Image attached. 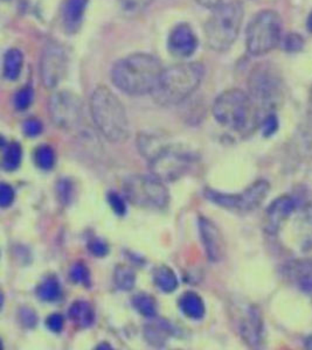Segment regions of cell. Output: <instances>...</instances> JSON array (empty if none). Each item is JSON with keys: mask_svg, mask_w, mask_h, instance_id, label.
Wrapping results in <instances>:
<instances>
[{"mask_svg": "<svg viewBox=\"0 0 312 350\" xmlns=\"http://www.w3.org/2000/svg\"><path fill=\"white\" fill-rule=\"evenodd\" d=\"M34 161L38 167L44 171H49L55 165V152L49 145H41L36 148Z\"/></svg>", "mask_w": 312, "mask_h": 350, "instance_id": "83f0119b", "label": "cell"}, {"mask_svg": "<svg viewBox=\"0 0 312 350\" xmlns=\"http://www.w3.org/2000/svg\"><path fill=\"white\" fill-rule=\"evenodd\" d=\"M24 66V54L18 48L8 49L3 62V74L8 81H16L21 76Z\"/></svg>", "mask_w": 312, "mask_h": 350, "instance_id": "44dd1931", "label": "cell"}, {"mask_svg": "<svg viewBox=\"0 0 312 350\" xmlns=\"http://www.w3.org/2000/svg\"><path fill=\"white\" fill-rule=\"evenodd\" d=\"M89 111L97 130L110 143H125L130 135L128 113L122 100L107 85H99L89 100Z\"/></svg>", "mask_w": 312, "mask_h": 350, "instance_id": "3957f363", "label": "cell"}, {"mask_svg": "<svg viewBox=\"0 0 312 350\" xmlns=\"http://www.w3.org/2000/svg\"><path fill=\"white\" fill-rule=\"evenodd\" d=\"M123 194L133 206L150 211H161L170 202L168 188L155 175L129 176L123 181Z\"/></svg>", "mask_w": 312, "mask_h": 350, "instance_id": "9c48e42d", "label": "cell"}, {"mask_svg": "<svg viewBox=\"0 0 312 350\" xmlns=\"http://www.w3.org/2000/svg\"><path fill=\"white\" fill-rule=\"evenodd\" d=\"M88 250L92 256L97 258H103L109 254L108 243L104 242L102 239H92L88 242Z\"/></svg>", "mask_w": 312, "mask_h": 350, "instance_id": "d6a6232c", "label": "cell"}, {"mask_svg": "<svg viewBox=\"0 0 312 350\" xmlns=\"http://www.w3.org/2000/svg\"><path fill=\"white\" fill-rule=\"evenodd\" d=\"M49 116L53 124L66 131L79 128L83 120V104L72 92H57L49 98Z\"/></svg>", "mask_w": 312, "mask_h": 350, "instance_id": "8fae6325", "label": "cell"}, {"mask_svg": "<svg viewBox=\"0 0 312 350\" xmlns=\"http://www.w3.org/2000/svg\"><path fill=\"white\" fill-rule=\"evenodd\" d=\"M153 278L155 285L164 293H172L178 287V278L174 271L166 265L155 267Z\"/></svg>", "mask_w": 312, "mask_h": 350, "instance_id": "7402d4cb", "label": "cell"}, {"mask_svg": "<svg viewBox=\"0 0 312 350\" xmlns=\"http://www.w3.org/2000/svg\"><path fill=\"white\" fill-rule=\"evenodd\" d=\"M69 319L81 328H88L95 321V312L88 301L77 300L69 308Z\"/></svg>", "mask_w": 312, "mask_h": 350, "instance_id": "ffe728a7", "label": "cell"}, {"mask_svg": "<svg viewBox=\"0 0 312 350\" xmlns=\"http://www.w3.org/2000/svg\"><path fill=\"white\" fill-rule=\"evenodd\" d=\"M204 66L198 62L174 64L161 72L153 95L160 105H176L187 100L204 79Z\"/></svg>", "mask_w": 312, "mask_h": 350, "instance_id": "277c9868", "label": "cell"}, {"mask_svg": "<svg viewBox=\"0 0 312 350\" xmlns=\"http://www.w3.org/2000/svg\"><path fill=\"white\" fill-rule=\"evenodd\" d=\"M19 315H21V323H24L25 326L29 327V328H33V327L36 326L38 318H36V312L32 308H29V307L28 308L27 307L23 308Z\"/></svg>", "mask_w": 312, "mask_h": 350, "instance_id": "ab89813d", "label": "cell"}, {"mask_svg": "<svg viewBox=\"0 0 312 350\" xmlns=\"http://www.w3.org/2000/svg\"><path fill=\"white\" fill-rule=\"evenodd\" d=\"M298 202L290 196H282L277 198L269 206L264 217V229L269 234L275 235L280 230L281 226L296 211Z\"/></svg>", "mask_w": 312, "mask_h": 350, "instance_id": "9a60e30c", "label": "cell"}, {"mask_svg": "<svg viewBox=\"0 0 312 350\" xmlns=\"http://www.w3.org/2000/svg\"><path fill=\"white\" fill-rule=\"evenodd\" d=\"M285 273L289 280L304 293H312V260L297 259L290 262Z\"/></svg>", "mask_w": 312, "mask_h": 350, "instance_id": "e0dca14e", "label": "cell"}, {"mask_svg": "<svg viewBox=\"0 0 312 350\" xmlns=\"http://www.w3.org/2000/svg\"><path fill=\"white\" fill-rule=\"evenodd\" d=\"M114 282L122 291H130L136 285V273L131 267L120 264L114 272Z\"/></svg>", "mask_w": 312, "mask_h": 350, "instance_id": "4316f807", "label": "cell"}, {"mask_svg": "<svg viewBox=\"0 0 312 350\" xmlns=\"http://www.w3.org/2000/svg\"><path fill=\"white\" fill-rule=\"evenodd\" d=\"M132 305L136 308L137 312L145 318H155L157 314L156 299L148 293H138L132 299Z\"/></svg>", "mask_w": 312, "mask_h": 350, "instance_id": "484cf974", "label": "cell"}, {"mask_svg": "<svg viewBox=\"0 0 312 350\" xmlns=\"http://www.w3.org/2000/svg\"><path fill=\"white\" fill-rule=\"evenodd\" d=\"M199 232L207 258L212 262H219L224 254V241L219 228L211 219L199 217Z\"/></svg>", "mask_w": 312, "mask_h": 350, "instance_id": "2e32d148", "label": "cell"}, {"mask_svg": "<svg viewBox=\"0 0 312 350\" xmlns=\"http://www.w3.org/2000/svg\"><path fill=\"white\" fill-rule=\"evenodd\" d=\"M270 191V185L265 180H257L244 191L231 194L214 189H206L205 196L211 202L227 211L235 213H249L260 207Z\"/></svg>", "mask_w": 312, "mask_h": 350, "instance_id": "30bf717a", "label": "cell"}, {"mask_svg": "<svg viewBox=\"0 0 312 350\" xmlns=\"http://www.w3.org/2000/svg\"><path fill=\"white\" fill-rule=\"evenodd\" d=\"M305 347L308 348V349H312V335L309 336L308 340H307V342H305Z\"/></svg>", "mask_w": 312, "mask_h": 350, "instance_id": "60d3db41", "label": "cell"}, {"mask_svg": "<svg viewBox=\"0 0 312 350\" xmlns=\"http://www.w3.org/2000/svg\"><path fill=\"white\" fill-rule=\"evenodd\" d=\"M237 329L241 338L250 348L261 346L263 340V319L259 307L246 304L239 307Z\"/></svg>", "mask_w": 312, "mask_h": 350, "instance_id": "4fadbf2b", "label": "cell"}, {"mask_svg": "<svg viewBox=\"0 0 312 350\" xmlns=\"http://www.w3.org/2000/svg\"><path fill=\"white\" fill-rule=\"evenodd\" d=\"M198 38L188 24L177 25L168 34V49L174 57L187 59L196 53Z\"/></svg>", "mask_w": 312, "mask_h": 350, "instance_id": "5bb4252c", "label": "cell"}, {"mask_svg": "<svg viewBox=\"0 0 312 350\" xmlns=\"http://www.w3.org/2000/svg\"><path fill=\"white\" fill-rule=\"evenodd\" d=\"M33 98H34V92H33L32 88H21V90H18L14 96V107L16 110H26L31 107Z\"/></svg>", "mask_w": 312, "mask_h": 350, "instance_id": "f546056e", "label": "cell"}, {"mask_svg": "<svg viewBox=\"0 0 312 350\" xmlns=\"http://www.w3.org/2000/svg\"><path fill=\"white\" fill-rule=\"evenodd\" d=\"M311 100H312V89H311Z\"/></svg>", "mask_w": 312, "mask_h": 350, "instance_id": "7bdbcfd3", "label": "cell"}, {"mask_svg": "<svg viewBox=\"0 0 312 350\" xmlns=\"http://www.w3.org/2000/svg\"><path fill=\"white\" fill-rule=\"evenodd\" d=\"M61 293L62 290L60 283L57 282V279L52 277L44 279L39 284V286L36 287V295L44 303H53L59 300Z\"/></svg>", "mask_w": 312, "mask_h": 350, "instance_id": "cb8c5ba5", "label": "cell"}, {"mask_svg": "<svg viewBox=\"0 0 312 350\" xmlns=\"http://www.w3.org/2000/svg\"><path fill=\"white\" fill-rule=\"evenodd\" d=\"M14 201V191L8 183H1L0 186V204L1 207H10Z\"/></svg>", "mask_w": 312, "mask_h": 350, "instance_id": "74e56055", "label": "cell"}, {"mask_svg": "<svg viewBox=\"0 0 312 350\" xmlns=\"http://www.w3.org/2000/svg\"><path fill=\"white\" fill-rule=\"evenodd\" d=\"M46 326L53 333H60L64 329V317L61 314H56V313L49 315V318L46 319Z\"/></svg>", "mask_w": 312, "mask_h": 350, "instance_id": "f35d334b", "label": "cell"}, {"mask_svg": "<svg viewBox=\"0 0 312 350\" xmlns=\"http://www.w3.org/2000/svg\"><path fill=\"white\" fill-rule=\"evenodd\" d=\"M261 125H262V131L265 137L274 135L278 129V120H277L276 116L274 113H269V115L264 116L262 120H261Z\"/></svg>", "mask_w": 312, "mask_h": 350, "instance_id": "8d00e7d4", "label": "cell"}, {"mask_svg": "<svg viewBox=\"0 0 312 350\" xmlns=\"http://www.w3.org/2000/svg\"><path fill=\"white\" fill-rule=\"evenodd\" d=\"M88 0H67L62 10V26L64 32L74 34L83 23Z\"/></svg>", "mask_w": 312, "mask_h": 350, "instance_id": "ac0fdd59", "label": "cell"}, {"mask_svg": "<svg viewBox=\"0 0 312 350\" xmlns=\"http://www.w3.org/2000/svg\"><path fill=\"white\" fill-rule=\"evenodd\" d=\"M69 278L74 284H79L82 286L89 287L92 284L90 272L88 267L84 265L83 262H77L73 264L69 269Z\"/></svg>", "mask_w": 312, "mask_h": 350, "instance_id": "f1b7e54d", "label": "cell"}, {"mask_svg": "<svg viewBox=\"0 0 312 350\" xmlns=\"http://www.w3.org/2000/svg\"><path fill=\"white\" fill-rule=\"evenodd\" d=\"M108 202L112 211H115L117 215H125V211H127V206H125V198H122L120 194H118L116 191L109 193Z\"/></svg>", "mask_w": 312, "mask_h": 350, "instance_id": "836d02e7", "label": "cell"}, {"mask_svg": "<svg viewBox=\"0 0 312 350\" xmlns=\"http://www.w3.org/2000/svg\"><path fill=\"white\" fill-rule=\"evenodd\" d=\"M140 154L161 181H174L192 171L198 161L196 153L181 144L165 142L156 135H142L137 139Z\"/></svg>", "mask_w": 312, "mask_h": 350, "instance_id": "6da1fadb", "label": "cell"}, {"mask_svg": "<svg viewBox=\"0 0 312 350\" xmlns=\"http://www.w3.org/2000/svg\"><path fill=\"white\" fill-rule=\"evenodd\" d=\"M170 334L171 328L165 321H157L145 328V338L153 347L164 346Z\"/></svg>", "mask_w": 312, "mask_h": 350, "instance_id": "603a6c76", "label": "cell"}, {"mask_svg": "<svg viewBox=\"0 0 312 350\" xmlns=\"http://www.w3.org/2000/svg\"><path fill=\"white\" fill-rule=\"evenodd\" d=\"M216 122L231 131H252L260 122V113L250 96L240 89H229L222 92L213 105Z\"/></svg>", "mask_w": 312, "mask_h": 350, "instance_id": "5b68a950", "label": "cell"}, {"mask_svg": "<svg viewBox=\"0 0 312 350\" xmlns=\"http://www.w3.org/2000/svg\"><path fill=\"white\" fill-rule=\"evenodd\" d=\"M282 19L272 10L254 16L246 31V47L252 56L265 55L282 42Z\"/></svg>", "mask_w": 312, "mask_h": 350, "instance_id": "ba28073f", "label": "cell"}, {"mask_svg": "<svg viewBox=\"0 0 312 350\" xmlns=\"http://www.w3.org/2000/svg\"><path fill=\"white\" fill-rule=\"evenodd\" d=\"M3 167L6 171H14L21 166V158H23V150L21 144L12 142L8 145L3 144Z\"/></svg>", "mask_w": 312, "mask_h": 350, "instance_id": "d4e9b609", "label": "cell"}, {"mask_svg": "<svg viewBox=\"0 0 312 350\" xmlns=\"http://www.w3.org/2000/svg\"><path fill=\"white\" fill-rule=\"evenodd\" d=\"M179 308L186 318L201 320L206 313V306L200 295L196 292H186L179 299Z\"/></svg>", "mask_w": 312, "mask_h": 350, "instance_id": "d6986e66", "label": "cell"}, {"mask_svg": "<svg viewBox=\"0 0 312 350\" xmlns=\"http://www.w3.org/2000/svg\"><path fill=\"white\" fill-rule=\"evenodd\" d=\"M282 46L287 52H300L304 47V40H303L302 36H298L296 33H290L282 39Z\"/></svg>", "mask_w": 312, "mask_h": 350, "instance_id": "4dcf8cb0", "label": "cell"}, {"mask_svg": "<svg viewBox=\"0 0 312 350\" xmlns=\"http://www.w3.org/2000/svg\"><path fill=\"white\" fill-rule=\"evenodd\" d=\"M120 8H123L127 12H140L148 5H151L153 0H117Z\"/></svg>", "mask_w": 312, "mask_h": 350, "instance_id": "1f68e13d", "label": "cell"}, {"mask_svg": "<svg viewBox=\"0 0 312 350\" xmlns=\"http://www.w3.org/2000/svg\"><path fill=\"white\" fill-rule=\"evenodd\" d=\"M163 70L164 68L156 56L135 53L112 66L110 80L118 90L128 95H146L153 94Z\"/></svg>", "mask_w": 312, "mask_h": 350, "instance_id": "7a4b0ae2", "label": "cell"}, {"mask_svg": "<svg viewBox=\"0 0 312 350\" xmlns=\"http://www.w3.org/2000/svg\"><path fill=\"white\" fill-rule=\"evenodd\" d=\"M42 129H44L42 123L36 118L25 120V123L23 124V131H24L25 135H27L29 138L38 137L42 132Z\"/></svg>", "mask_w": 312, "mask_h": 350, "instance_id": "e575fe53", "label": "cell"}, {"mask_svg": "<svg viewBox=\"0 0 312 350\" xmlns=\"http://www.w3.org/2000/svg\"><path fill=\"white\" fill-rule=\"evenodd\" d=\"M68 59L64 48L56 42L44 47L40 59L41 83L44 88H55L67 72Z\"/></svg>", "mask_w": 312, "mask_h": 350, "instance_id": "7c38bea8", "label": "cell"}, {"mask_svg": "<svg viewBox=\"0 0 312 350\" xmlns=\"http://www.w3.org/2000/svg\"><path fill=\"white\" fill-rule=\"evenodd\" d=\"M249 96L259 113H274L283 100V81L272 64H261L252 69L248 79Z\"/></svg>", "mask_w": 312, "mask_h": 350, "instance_id": "52a82bcc", "label": "cell"}, {"mask_svg": "<svg viewBox=\"0 0 312 350\" xmlns=\"http://www.w3.org/2000/svg\"><path fill=\"white\" fill-rule=\"evenodd\" d=\"M57 194H59V199L67 204L73 198V183L70 180L62 179L57 183Z\"/></svg>", "mask_w": 312, "mask_h": 350, "instance_id": "d590c367", "label": "cell"}, {"mask_svg": "<svg viewBox=\"0 0 312 350\" xmlns=\"http://www.w3.org/2000/svg\"><path fill=\"white\" fill-rule=\"evenodd\" d=\"M307 25H308L309 31L312 33V12L310 13V16H309L308 23H307Z\"/></svg>", "mask_w": 312, "mask_h": 350, "instance_id": "b9f144b4", "label": "cell"}, {"mask_svg": "<svg viewBox=\"0 0 312 350\" xmlns=\"http://www.w3.org/2000/svg\"><path fill=\"white\" fill-rule=\"evenodd\" d=\"M244 16V4L240 0L221 3L214 8L205 25V36L208 47L214 52L229 51L240 34Z\"/></svg>", "mask_w": 312, "mask_h": 350, "instance_id": "8992f818", "label": "cell"}]
</instances>
